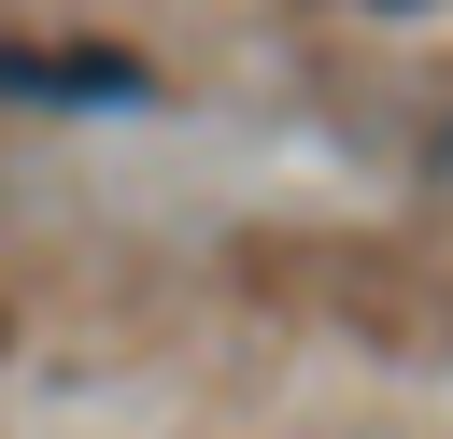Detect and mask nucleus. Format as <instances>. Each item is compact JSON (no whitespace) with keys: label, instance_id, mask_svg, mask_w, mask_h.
Segmentation results:
<instances>
[{"label":"nucleus","instance_id":"f257e3e1","mask_svg":"<svg viewBox=\"0 0 453 439\" xmlns=\"http://www.w3.org/2000/svg\"><path fill=\"white\" fill-rule=\"evenodd\" d=\"M0 99H85V113H127L142 99V57H99V42H0Z\"/></svg>","mask_w":453,"mask_h":439},{"label":"nucleus","instance_id":"f03ea898","mask_svg":"<svg viewBox=\"0 0 453 439\" xmlns=\"http://www.w3.org/2000/svg\"><path fill=\"white\" fill-rule=\"evenodd\" d=\"M439 170H453V127H439Z\"/></svg>","mask_w":453,"mask_h":439}]
</instances>
